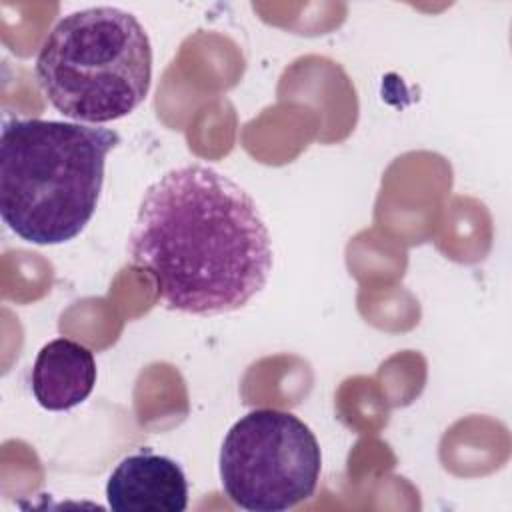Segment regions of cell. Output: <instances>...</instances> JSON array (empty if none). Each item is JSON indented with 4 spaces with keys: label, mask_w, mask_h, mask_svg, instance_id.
<instances>
[{
    "label": "cell",
    "mask_w": 512,
    "mask_h": 512,
    "mask_svg": "<svg viewBox=\"0 0 512 512\" xmlns=\"http://www.w3.org/2000/svg\"><path fill=\"white\" fill-rule=\"evenodd\" d=\"M94 354L80 342L56 338L44 344L32 366V394L52 412L84 402L96 384Z\"/></svg>",
    "instance_id": "obj_6"
},
{
    "label": "cell",
    "mask_w": 512,
    "mask_h": 512,
    "mask_svg": "<svg viewBox=\"0 0 512 512\" xmlns=\"http://www.w3.org/2000/svg\"><path fill=\"white\" fill-rule=\"evenodd\" d=\"M36 78L64 116L102 124L134 112L152 82V48L134 14L94 6L64 16L36 56Z\"/></svg>",
    "instance_id": "obj_3"
},
{
    "label": "cell",
    "mask_w": 512,
    "mask_h": 512,
    "mask_svg": "<svg viewBox=\"0 0 512 512\" xmlns=\"http://www.w3.org/2000/svg\"><path fill=\"white\" fill-rule=\"evenodd\" d=\"M128 240L130 262L184 314L234 312L272 270V240L254 198L204 164L178 166L148 186Z\"/></svg>",
    "instance_id": "obj_1"
},
{
    "label": "cell",
    "mask_w": 512,
    "mask_h": 512,
    "mask_svg": "<svg viewBox=\"0 0 512 512\" xmlns=\"http://www.w3.org/2000/svg\"><path fill=\"white\" fill-rule=\"evenodd\" d=\"M118 132L60 120H12L0 138V214L30 244H64L96 212Z\"/></svg>",
    "instance_id": "obj_2"
},
{
    "label": "cell",
    "mask_w": 512,
    "mask_h": 512,
    "mask_svg": "<svg viewBox=\"0 0 512 512\" xmlns=\"http://www.w3.org/2000/svg\"><path fill=\"white\" fill-rule=\"evenodd\" d=\"M106 498L116 512H182L188 506V480L172 458L140 450L112 470Z\"/></svg>",
    "instance_id": "obj_5"
},
{
    "label": "cell",
    "mask_w": 512,
    "mask_h": 512,
    "mask_svg": "<svg viewBox=\"0 0 512 512\" xmlns=\"http://www.w3.org/2000/svg\"><path fill=\"white\" fill-rule=\"evenodd\" d=\"M314 432L292 412L258 408L228 430L220 448L226 496L250 512H284L308 500L320 478Z\"/></svg>",
    "instance_id": "obj_4"
}]
</instances>
